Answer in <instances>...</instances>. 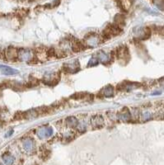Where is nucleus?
<instances>
[{
	"label": "nucleus",
	"instance_id": "obj_15",
	"mask_svg": "<svg viewBox=\"0 0 164 165\" xmlns=\"http://www.w3.org/2000/svg\"><path fill=\"white\" fill-rule=\"evenodd\" d=\"M0 165H4V164H0Z\"/></svg>",
	"mask_w": 164,
	"mask_h": 165
},
{
	"label": "nucleus",
	"instance_id": "obj_5",
	"mask_svg": "<svg viewBox=\"0 0 164 165\" xmlns=\"http://www.w3.org/2000/svg\"><path fill=\"white\" fill-rule=\"evenodd\" d=\"M0 71L2 74L5 75H14V74H18V71L17 69L6 65H0Z\"/></svg>",
	"mask_w": 164,
	"mask_h": 165
},
{
	"label": "nucleus",
	"instance_id": "obj_3",
	"mask_svg": "<svg viewBox=\"0 0 164 165\" xmlns=\"http://www.w3.org/2000/svg\"><path fill=\"white\" fill-rule=\"evenodd\" d=\"M53 134V131L52 128H50V126H43L38 130L37 131V135L40 138H47V137H50Z\"/></svg>",
	"mask_w": 164,
	"mask_h": 165
},
{
	"label": "nucleus",
	"instance_id": "obj_12",
	"mask_svg": "<svg viewBox=\"0 0 164 165\" xmlns=\"http://www.w3.org/2000/svg\"><path fill=\"white\" fill-rule=\"evenodd\" d=\"M115 22L116 23V26L120 27V25H124V18L122 15L118 14L115 17Z\"/></svg>",
	"mask_w": 164,
	"mask_h": 165
},
{
	"label": "nucleus",
	"instance_id": "obj_10",
	"mask_svg": "<svg viewBox=\"0 0 164 165\" xmlns=\"http://www.w3.org/2000/svg\"><path fill=\"white\" fill-rule=\"evenodd\" d=\"M92 125L97 126V128H100L101 125H103V119L101 116H95L92 119Z\"/></svg>",
	"mask_w": 164,
	"mask_h": 165
},
{
	"label": "nucleus",
	"instance_id": "obj_2",
	"mask_svg": "<svg viewBox=\"0 0 164 165\" xmlns=\"http://www.w3.org/2000/svg\"><path fill=\"white\" fill-rule=\"evenodd\" d=\"M4 57L7 58V60H16L18 57V51L16 48L9 47L4 51Z\"/></svg>",
	"mask_w": 164,
	"mask_h": 165
},
{
	"label": "nucleus",
	"instance_id": "obj_9",
	"mask_svg": "<svg viewBox=\"0 0 164 165\" xmlns=\"http://www.w3.org/2000/svg\"><path fill=\"white\" fill-rule=\"evenodd\" d=\"M3 160L6 165H13L14 163V157L9 153H5L3 155Z\"/></svg>",
	"mask_w": 164,
	"mask_h": 165
},
{
	"label": "nucleus",
	"instance_id": "obj_8",
	"mask_svg": "<svg viewBox=\"0 0 164 165\" xmlns=\"http://www.w3.org/2000/svg\"><path fill=\"white\" fill-rule=\"evenodd\" d=\"M101 93L107 98H111L114 96V88L111 85H107L101 90Z\"/></svg>",
	"mask_w": 164,
	"mask_h": 165
},
{
	"label": "nucleus",
	"instance_id": "obj_7",
	"mask_svg": "<svg viewBox=\"0 0 164 165\" xmlns=\"http://www.w3.org/2000/svg\"><path fill=\"white\" fill-rule=\"evenodd\" d=\"M116 55H117V57L119 60H124L125 58L130 57L128 48L125 47V46H121V47L119 48V50L116 52Z\"/></svg>",
	"mask_w": 164,
	"mask_h": 165
},
{
	"label": "nucleus",
	"instance_id": "obj_14",
	"mask_svg": "<svg viewBox=\"0 0 164 165\" xmlns=\"http://www.w3.org/2000/svg\"><path fill=\"white\" fill-rule=\"evenodd\" d=\"M13 131H11L9 132L8 134H7V135H6V136H9V135H12V134H13Z\"/></svg>",
	"mask_w": 164,
	"mask_h": 165
},
{
	"label": "nucleus",
	"instance_id": "obj_1",
	"mask_svg": "<svg viewBox=\"0 0 164 165\" xmlns=\"http://www.w3.org/2000/svg\"><path fill=\"white\" fill-rule=\"evenodd\" d=\"M121 28L116 25H109L106 27V29L103 31V36L105 38L110 39L111 37H115L117 36L121 33Z\"/></svg>",
	"mask_w": 164,
	"mask_h": 165
},
{
	"label": "nucleus",
	"instance_id": "obj_4",
	"mask_svg": "<svg viewBox=\"0 0 164 165\" xmlns=\"http://www.w3.org/2000/svg\"><path fill=\"white\" fill-rule=\"evenodd\" d=\"M23 149L27 153H31L33 152L35 149V142L32 139L28 138L23 141Z\"/></svg>",
	"mask_w": 164,
	"mask_h": 165
},
{
	"label": "nucleus",
	"instance_id": "obj_11",
	"mask_svg": "<svg viewBox=\"0 0 164 165\" xmlns=\"http://www.w3.org/2000/svg\"><path fill=\"white\" fill-rule=\"evenodd\" d=\"M67 121L68 125H69V126H72V127H75V126H77L78 124V121L75 117L74 116H70V117H69L66 120Z\"/></svg>",
	"mask_w": 164,
	"mask_h": 165
},
{
	"label": "nucleus",
	"instance_id": "obj_6",
	"mask_svg": "<svg viewBox=\"0 0 164 165\" xmlns=\"http://www.w3.org/2000/svg\"><path fill=\"white\" fill-rule=\"evenodd\" d=\"M72 49L74 52H81L82 51H83L85 49L84 45L81 42L80 40L75 39L74 37L73 39V43H72Z\"/></svg>",
	"mask_w": 164,
	"mask_h": 165
},
{
	"label": "nucleus",
	"instance_id": "obj_13",
	"mask_svg": "<svg viewBox=\"0 0 164 165\" xmlns=\"http://www.w3.org/2000/svg\"><path fill=\"white\" fill-rule=\"evenodd\" d=\"M141 117L144 119V121H148V120H149L151 117H152V116L150 115V113H148V112H146V113H144V114L141 116Z\"/></svg>",
	"mask_w": 164,
	"mask_h": 165
}]
</instances>
